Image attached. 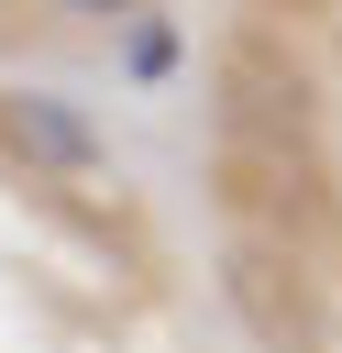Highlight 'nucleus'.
Segmentation results:
<instances>
[{
    "mask_svg": "<svg viewBox=\"0 0 342 353\" xmlns=\"http://www.w3.org/2000/svg\"><path fill=\"white\" fill-rule=\"evenodd\" d=\"M210 99H221V143H243V154H320V99H309V77L265 33H232L221 44Z\"/></svg>",
    "mask_w": 342,
    "mask_h": 353,
    "instance_id": "f257e3e1",
    "label": "nucleus"
},
{
    "mask_svg": "<svg viewBox=\"0 0 342 353\" xmlns=\"http://www.w3.org/2000/svg\"><path fill=\"white\" fill-rule=\"evenodd\" d=\"M221 298L243 309V331L265 342V353H320L331 342V320H320V287H309V265L287 254V243H232L221 254Z\"/></svg>",
    "mask_w": 342,
    "mask_h": 353,
    "instance_id": "f03ea898",
    "label": "nucleus"
},
{
    "mask_svg": "<svg viewBox=\"0 0 342 353\" xmlns=\"http://www.w3.org/2000/svg\"><path fill=\"white\" fill-rule=\"evenodd\" d=\"M0 132H11L22 154L66 165V176H88V165H99V121H88L77 99H55V88H11V99H0Z\"/></svg>",
    "mask_w": 342,
    "mask_h": 353,
    "instance_id": "7ed1b4c3",
    "label": "nucleus"
},
{
    "mask_svg": "<svg viewBox=\"0 0 342 353\" xmlns=\"http://www.w3.org/2000/svg\"><path fill=\"white\" fill-rule=\"evenodd\" d=\"M132 66H143V77H165V66H177V33H154V22H143V33H132Z\"/></svg>",
    "mask_w": 342,
    "mask_h": 353,
    "instance_id": "20e7f679",
    "label": "nucleus"
},
{
    "mask_svg": "<svg viewBox=\"0 0 342 353\" xmlns=\"http://www.w3.org/2000/svg\"><path fill=\"white\" fill-rule=\"evenodd\" d=\"M66 11H77V22H121L132 0H66Z\"/></svg>",
    "mask_w": 342,
    "mask_h": 353,
    "instance_id": "39448f33",
    "label": "nucleus"
}]
</instances>
